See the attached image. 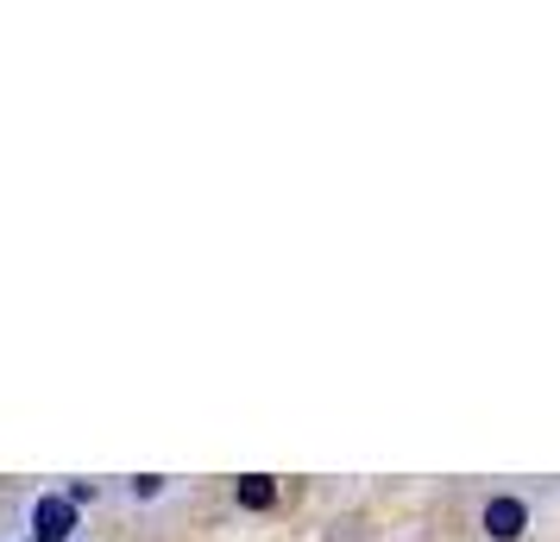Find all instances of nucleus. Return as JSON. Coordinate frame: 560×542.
Listing matches in <instances>:
<instances>
[{
  "mask_svg": "<svg viewBox=\"0 0 560 542\" xmlns=\"http://www.w3.org/2000/svg\"><path fill=\"white\" fill-rule=\"evenodd\" d=\"M20 530H26V542H77L82 537V511L57 486L26 492V498H20Z\"/></svg>",
  "mask_w": 560,
  "mask_h": 542,
  "instance_id": "1",
  "label": "nucleus"
},
{
  "mask_svg": "<svg viewBox=\"0 0 560 542\" xmlns=\"http://www.w3.org/2000/svg\"><path fill=\"white\" fill-rule=\"evenodd\" d=\"M479 530H485V542H523L529 537V498H523V492H498V498H485Z\"/></svg>",
  "mask_w": 560,
  "mask_h": 542,
  "instance_id": "2",
  "label": "nucleus"
},
{
  "mask_svg": "<svg viewBox=\"0 0 560 542\" xmlns=\"http://www.w3.org/2000/svg\"><path fill=\"white\" fill-rule=\"evenodd\" d=\"M171 492H177L171 473H127V480H114V486H107V498H120V505H164Z\"/></svg>",
  "mask_w": 560,
  "mask_h": 542,
  "instance_id": "3",
  "label": "nucleus"
},
{
  "mask_svg": "<svg viewBox=\"0 0 560 542\" xmlns=\"http://www.w3.org/2000/svg\"><path fill=\"white\" fill-rule=\"evenodd\" d=\"M233 498H240L246 511H271V505H278V480H271V473H246V480L233 486Z\"/></svg>",
  "mask_w": 560,
  "mask_h": 542,
  "instance_id": "4",
  "label": "nucleus"
},
{
  "mask_svg": "<svg viewBox=\"0 0 560 542\" xmlns=\"http://www.w3.org/2000/svg\"><path fill=\"white\" fill-rule=\"evenodd\" d=\"M57 492H63V498L77 505V511H82V505H102V498H107V486H102V480H63Z\"/></svg>",
  "mask_w": 560,
  "mask_h": 542,
  "instance_id": "5",
  "label": "nucleus"
},
{
  "mask_svg": "<svg viewBox=\"0 0 560 542\" xmlns=\"http://www.w3.org/2000/svg\"><path fill=\"white\" fill-rule=\"evenodd\" d=\"M77 542H89V537H77Z\"/></svg>",
  "mask_w": 560,
  "mask_h": 542,
  "instance_id": "6",
  "label": "nucleus"
}]
</instances>
